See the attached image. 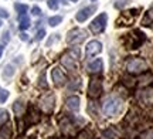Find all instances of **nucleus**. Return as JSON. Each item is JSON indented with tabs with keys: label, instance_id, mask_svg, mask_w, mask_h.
Masks as SVG:
<instances>
[{
	"label": "nucleus",
	"instance_id": "nucleus-1",
	"mask_svg": "<svg viewBox=\"0 0 153 139\" xmlns=\"http://www.w3.org/2000/svg\"><path fill=\"white\" fill-rule=\"evenodd\" d=\"M145 34L140 31V30H133L132 33L126 34V39H125V45L128 48H137L145 43Z\"/></svg>",
	"mask_w": 153,
	"mask_h": 139
},
{
	"label": "nucleus",
	"instance_id": "nucleus-2",
	"mask_svg": "<svg viewBox=\"0 0 153 139\" xmlns=\"http://www.w3.org/2000/svg\"><path fill=\"white\" fill-rule=\"evenodd\" d=\"M79 58V50L78 48H71V50H68L62 56L61 58V62L65 65L68 70H75L76 68V60Z\"/></svg>",
	"mask_w": 153,
	"mask_h": 139
},
{
	"label": "nucleus",
	"instance_id": "nucleus-3",
	"mask_svg": "<svg viewBox=\"0 0 153 139\" xmlns=\"http://www.w3.org/2000/svg\"><path fill=\"white\" fill-rule=\"evenodd\" d=\"M120 106H122V101L119 98H115L111 97L104 102V114L108 117H112L115 114H118L120 111Z\"/></svg>",
	"mask_w": 153,
	"mask_h": 139
},
{
	"label": "nucleus",
	"instance_id": "nucleus-4",
	"mask_svg": "<svg viewBox=\"0 0 153 139\" xmlns=\"http://www.w3.org/2000/svg\"><path fill=\"white\" fill-rule=\"evenodd\" d=\"M126 70L131 74H140L148 70V62L142 58H131L126 62Z\"/></svg>",
	"mask_w": 153,
	"mask_h": 139
},
{
	"label": "nucleus",
	"instance_id": "nucleus-5",
	"mask_svg": "<svg viewBox=\"0 0 153 139\" xmlns=\"http://www.w3.org/2000/svg\"><path fill=\"white\" fill-rule=\"evenodd\" d=\"M106 22H108V14L106 13H101L98 17H95L92 20V23L89 24V30L94 34H99L102 33L106 27Z\"/></svg>",
	"mask_w": 153,
	"mask_h": 139
},
{
	"label": "nucleus",
	"instance_id": "nucleus-6",
	"mask_svg": "<svg viewBox=\"0 0 153 139\" xmlns=\"http://www.w3.org/2000/svg\"><path fill=\"white\" fill-rule=\"evenodd\" d=\"M139 10L137 9H132V10H128V11H123L120 17L116 20V26L120 27V26H131L132 23L135 22V17L137 16Z\"/></svg>",
	"mask_w": 153,
	"mask_h": 139
},
{
	"label": "nucleus",
	"instance_id": "nucleus-7",
	"mask_svg": "<svg viewBox=\"0 0 153 139\" xmlns=\"http://www.w3.org/2000/svg\"><path fill=\"white\" fill-rule=\"evenodd\" d=\"M87 37V31L81 28H74L67 34V43L68 44H79Z\"/></svg>",
	"mask_w": 153,
	"mask_h": 139
},
{
	"label": "nucleus",
	"instance_id": "nucleus-8",
	"mask_svg": "<svg viewBox=\"0 0 153 139\" xmlns=\"http://www.w3.org/2000/svg\"><path fill=\"white\" fill-rule=\"evenodd\" d=\"M40 106H41L43 112H45V114H51V112L54 111V106H55V97H54V94L44 95L43 98L40 100Z\"/></svg>",
	"mask_w": 153,
	"mask_h": 139
},
{
	"label": "nucleus",
	"instance_id": "nucleus-9",
	"mask_svg": "<svg viewBox=\"0 0 153 139\" xmlns=\"http://www.w3.org/2000/svg\"><path fill=\"white\" fill-rule=\"evenodd\" d=\"M102 92V83L98 78H92L89 81V85H88V95L91 98H98Z\"/></svg>",
	"mask_w": 153,
	"mask_h": 139
},
{
	"label": "nucleus",
	"instance_id": "nucleus-10",
	"mask_svg": "<svg viewBox=\"0 0 153 139\" xmlns=\"http://www.w3.org/2000/svg\"><path fill=\"white\" fill-rule=\"evenodd\" d=\"M101 51H102V44L99 41H97V40H92V41L88 43L85 53H87V57H94L97 54H99Z\"/></svg>",
	"mask_w": 153,
	"mask_h": 139
},
{
	"label": "nucleus",
	"instance_id": "nucleus-11",
	"mask_svg": "<svg viewBox=\"0 0 153 139\" xmlns=\"http://www.w3.org/2000/svg\"><path fill=\"white\" fill-rule=\"evenodd\" d=\"M97 10V6H88V7H84V9H81V10L76 13V16H75V19H76V22H85L88 17L92 14L94 11Z\"/></svg>",
	"mask_w": 153,
	"mask_h": 139
},
{
	"label": "nucleus",
	"instance_id": "nucleus-12",
	"mask_svg": "<svg viewBox=\"0 0 153 139\" xmlns=\"http://www.w3.org/2000/svg\"><path fill=\"white\" fill-rule=\"evenodd\" d=\"M51 77H53V81H54L55 85H62V84L65 83V75H64V72L61 71L58 67H55L51 70Z\"/></svg>",
	"mask_w": 153,
	"mask_h": 139
},
{
	"label": "nucleus",
	"instance_id": "nucleus-13",
	"mask_svg": "<svg viewBox=\"0 0 153 139\" xmlns=\"http://www.w3.org/2000/svg\"><path fill=\"white\" fill-rule=\"evenodd\" d=\"M140 101L146 105H153V89H145L140 92Z\"/></svg>",
	"mask_w": 153,
	"mask_h": 139
},
{
	"label": "nucleus",
	"instance_id": "nucleus-14",
	"mask_svg": "<svg viewBox=\"0 0 153 139\" xmlns=\"http://www.w3.org/2000/svg\"><path fill=\"white\" fill-rule=\"evenodd\" d=\"M65 105L68 109H71V111H78V108H79V98L78 97H68L65 100Z\"/></svg>",
	"mask_w": 153,
	"mask_h": 139
},
{
	"label": "nucleus",
	"instance_id": "nucleus-15",
	"mask_svg": "<svg viewBox=\"0 0 153 139\" xmlns=\"http://www.w3.org/2000/svg\"><path fill=\"white\" fill-rule=\"evenodd\" d=\"M102 65H104V62H102V60L101 58H97L95 61L89 62L88 64V72H92V74H95V72H99L101 70H102Z\"/></svg>",
	"mask_w": 153,
	"mask_h": 139
},
{
	"label": "nucleus",
	"instance_id": "nucleus-16",
	"mask_svg": "<svg viewBox=\"0 0 153 139\" xmlns=\"http://www.w3.org/2000/svg\"><path fill=\"white\" fill-rule=\"evenodd\" d=\"M40 121V115L38 112L34 109L33 106L28 108V117H27V123H37Z\"/></svg>",
	"mask_w": 153,
	"mask_h": 139
},
{
	"label": "nucleus",
	"instance_id": "nucleus-17",
	"mask_svg": "<svg viewBox=\"0 0 153 139\" xmlns=\"http://www.w3.org/2000/svg\"><path fill=\"white\" fill-rule=\"evenodd\" d=\"M19 27L20 30H27L30 27V19H28L27 14H22V16H19Z\"/></svg>",
	"mask_w": 153,
	"mask_h": 139
},
{
	"label": "nucleus",
	"instance_id": "nucleus-18",
	"mask_svg": "<svg viewBox=\"0 0 153 139\" xmlns=\"http://www.w3.org/2000/svg\"><path fill=\"white\" fill-rule=\"evenodd\" d=\"M10 136H11L10 125L4 123V126H1V129H0V139H10Z\"/></svg>",
	"mask_w": 153,
	"mask_h": 139
},
{
	"label": "nucleus",
	"instance_id": "nucleus-19",
	"mask_svg": "<svg viewBox=\"0 0 153 139\" xmlns=\"http://www.w3.org/2000/svg\"><path fill=\"white\" fill-rule=\"evenodd\" d=\"M60 126H61V131H62L64 134H68V132H70V129L72 128V123H71V121H70L68 118H65V119H61Z\"/></svg>",
	"mask_w": 153,
	"mask_h": 139
},
{
	"label": "nucleus",
	"instance_id": "nucleus-20",
	"mask_svg": "<svg viewBox=\"0 0 153 139\" xmlns=\"http://www.w3.org/2000/svg\"><path fill=\"white\" fill-rule=\"evenodd\" d=\"M13 109L16 112V115H23V112H24V102L22 100H17L13 104Z\"/></svg>",
	"mask_w": 153,
	"mask_h": 139
},
{
	"label": "nucleus",
	"instance_id": "nucleus-21",
	"mask_svg": "<svg viewBox=\"0 0 153 139\" xmlns=\"http://www.w3.org/2000/svg\"><path fill=\"white\" fill-rule=\"evenodd\" d=\"M152 23H153V9H150V10L145 14V17H143L142 24L143 26H152Z\"/></svg>",
	"mask_w": 153,
	"mask_h": 139
},
{
	"label": "nucleus",
	"instance_id": "nucleus-22",
	"mask_svg": "<svg viewBox=\"0 0 153 139\" xmlns=\"http://www.w3.org/2000/svg\"><path fill=\"white\" fill-rule=\"evenodd\" d=\"M14 9L17 10L19 16H22V14H26V13H27L28 6H26V4H20V3H16V4H14Z\"/></svg>",
	"mask_w": 153,
	"mask_h": 139
},
{
	"label": "nucleus",
	"instance_id": "nucleus-23",
	"mask_svg": "<svg viewBox=\"0 0 153 139\" xmlns=\"http://www.w3.org/2000/svg\"><path fill=\"white\" fill-rule=\"evenodd\" d=\"M61 22H62V17H61V16H53V17H50V19H48V24L51 26V27L58 26Z\"/></svg>",
	"mask_w": 153,
	"mask_h": 139
},
{
	"label": "nucleus",
	"instance_id": "nucleus-24",
	"mask_svg": "<svg viewBox=\"0 0 153 139\" xmlns=\"http://www.w3.org/2000/svg\"><path fill=\"white\" fill-rule=\"evenodd\" d=\"M9 121V112L6 109H0V123H6Z\"/></svg>",
	"mask_w": 153,
	"mask_h": 139
},
{
	"label": "nucleus",
	"instance_id": "nucleus-25",
	"mask_svg": "<svg viewBox=\"0 0 153 139\" xmlns=\"http://www.w3.org/2000/svg\"><path fill=\"white\" fill-rule=\"evenodd\" d=\"M14 74V68L11 67V65H7L4 68V72H3V77H11Z\"/></svg>",
	"mask_w": 153,
	"mask_h": 139
},
{
	"label": "nucleus",
	"instance_id": "nucleus-26",
	"mask_svg": "<svg viewBox=\"0 0 153 139\" xmlns=\"http://www.w3.org/2000/svg\"><path fill=\"white\" fill-rule=\"evenodd\" d=\"M7 98H9V91L1 89V91H0V104L6 102V100H7Z\"/></svg>",
	"mask_w": 153,
	"mask_h": 139
},
{
	"label": "nucleus",
	"instance_id": "nucleus-27",
	"mask_svg": "<svg viewBox=\"0 0 153 139\" xmlns=\"http://www.w3.org/2000/svg\"><path fill=\"white\" fill-rule=\"evenodd\" d=\"M47 4H48V7L51 10H57L58 9V0H48Z\"/></svg>",
	"mask_w": 153,
	"mask_h": 139
},
{
	"label": "nucleus",
	"instance_id": "nucleus-28",
	"mask_svg": "<svg viewBox=\"0 0 153 139\" xmlns=\"http://www.w3.org/2000/svg\"><path fill=\"white\" fill-rule=\"evenodd\" d=\"M31 14H33V16H40V14H41V10H40L38 6H34L33 9H31Z\"/></svg>",
	"mask_w": 153,
	"mask_h": 139
},
{
	"label": "nucleus",
	"instance_id": "nucleus-29",
	"mask_svg": "<svg viewBox=\"0 0 153 139\" xmlns=\"http://www.w3.org/2000/svg\"><path fill=\"white\" fill-rule=\"evenodd\" d=\"M44 36H45V30L43 28V30H40V31L37 33V37H36V39H37V40H41Z\"/></svg>",
	"mask_w": 153,
	"mask_h": 139
},
{
	"label": "nucleus",
	"instance_id": "nucleus-30",
	"mask_svg": "<svg viewBox=\"0 0 153 139\" xmlns=\"http://www.w3.org/2000/svg\"><path fill=\"white\" fill-rule=\"evenodd\" d=\"M40 85H43L44 88H47V83H45V77H44V74H43V77H40Z\"/></svg>",
	"mask_w": 153,
	"mask_h": 139
},
{
	"label": "nucleus",
	"instance_id": "nucleus-31",
	"mask_svg": "<svg viewBox=\"0 0 153 139\" xmlns=\"http://www.w3.org/2000/svg\"><path fill=\"white\" fill-rule=\"evenodd\" d=\"M0 17H6V19H7V17H9V13H7L4 9H0Z\"/></svg>",
	"mask_w": 153,
	"mask_h": 139
},
{
	"label": "nucleus",
	"instance_id": "nucleus-32",
	"mask_svg": "<svg viewBox=\"0 0 153 139\" xmlns=\"http://www.w3.org/2000/svg\"><path fill=\"white\" fill-rule=\"evenodd\" d=\"M20 39H22L23 41H27L28 37H27V34H26V33H22V34H20Z\"/></svg>",
	"mask_w": 153,
	"mask_h": 139
},
{
	"label": "nucleus",
	"instance_id": "nucleus-33",
	"mask_svg": "<svg viewBox=\"0 0 153 139\" xmlns=\"http://www.w3.org/2000/svg\"><path fill=\"white\" fill-rule=\"evenodd\" d=\"M3 48H4L3 44H0V57H1V54H3Z\"/></svg>",
	"mask_w": 153,
	"mask_h": 139
},
{
	"label": "nucleus",
	"instance_id": "nucleus-34",
	"mask_svg": "<svg viewBox=\"0 0 153 139\" xmlns=\"http://www.w3.org/2000/svg\"><path fill=\"white\" fill-rule=\"evenodd\" d=\"M1 24H3V23H1V20H0V27H1Z\"/></svg>",
	"mask_w": 153,
	"mask_h": 139
},
{
	"label": "nucleus",
	"instance_id": "nucleus-35",
	"mask_svg": "<svg viewBox=\"0 0 153 139\" xmlns=\"http://www.w3.org/2000/svg\"><path fill=\"white\" fill-rule=\"evenodd\" d=\"M71 1H78V0H71Z\"/></svg>",
	"mask_w": 153,
	"mask_h": 139
},
{
	"label": "nucleus",
	"instance_id": "nucleus-36",
	"mask_svg": "<svg viewBox=\"0 0 153 139\" xmlns=\"http://www.w3.org/2000/svg\"><path fill=\"white\" fill-rule=\"evenodd\" d=\"M50 139H57V138H50Z\"/></svg>",
	"mask_w": 153,
	"mask_h": 139
},
{
	"label": "nucleus",
	"instance_id": "nucleus-37",
	"mask_svg": "<svg viewBox=\"0 0 153 139\" xmlns=\"http://www.w3.org/2000/svg\"><path fill=\"white\" fill-rule=\"evenodd\" d=\"M94 1H95V0H94Z\"/></svg>",
	"mask_w": 153,
	"mask_h": 139
}]
</instances>
